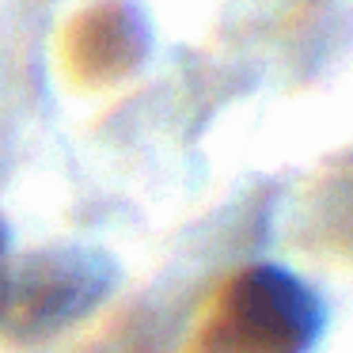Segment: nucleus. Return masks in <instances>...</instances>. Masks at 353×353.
I'll list each match as a JSON object with an SVG mask.
<instances>
[{"mask_svg": "<svg viewBox=\"0 0 353 353\" xmlns=\"http://www.w3.org/2000/svg\"><path fill=\"white\" fill-rule=\"evenodd\" d=\"M327 330L319 292L285 266H247L201 319L194 353H312Z\"/></svg>", "mask_w": 353, "mask_h": 353, "instance_id": "1", "label": "nucleus"}, {"mask_svg": "<svg viewBox=\"0 0 353 353\" xmlns=\"http://www.w3.org/2000/svg\"><path fill=\"white\" fill-rule=\"evenodd\" d=\"M114 270L92 251H50L23 262L19 274L4 277V312L19 338H39L88 315L107 296Z\"/></svg>", "mask_w": 353, "mask_h": 353, "instance_id": "2", "label": "nucleus"}]
</instances>
